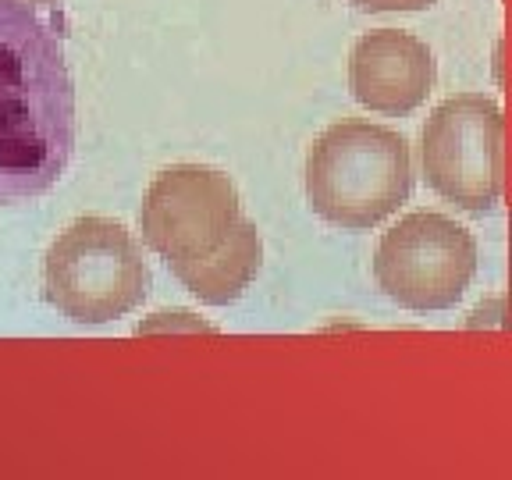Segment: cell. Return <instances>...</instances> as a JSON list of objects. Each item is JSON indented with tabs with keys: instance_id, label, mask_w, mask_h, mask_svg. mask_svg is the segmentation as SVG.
Returning a JSON list of instances; mask_svg holds the SVG:
<instances>
[{
	"instance_id": "1",
	"label": "cell",
	"mask_w": 512,
	"mask_h": 480,
	"mask_svg": "<svg viewBox=\"0 0 512 480\" xmlns=\"http://www.w3.org/2000/svg\"><path fill=\"white\" fill-rule=\"evenodd\" d=\"M75 153V86L61 36L0 0V207L47 196Z\"/></svg>"
},
{
	"instance_id": "2",
	"label": "cell",
	"mask_w": 512,
	"mask_h": 480,
	"mask_svg": "<svg viewBox=\"0 0 512 480\" xmlns=\"http://www.w3.org/2000/svg\"><path fill=\"white\" fill-rule=\"evenodd\" d=\"M143 242L207 306H228L260 271L264 242L242 214L235 182L203 164H175L146 189Z\"/></svg>"
},
{
	"instance_id": "3",
	"label": "cell",
	"mask_w": 512,
	"mask_h": 480,
	"mask_svg": "<svg viewBox=\"0 0 512 480\" xmlns=\"http://www.w3.org/2000/svg\"><path fill=\"white\" fill-rule=\"evenodd\" d=\"M413 192V157L395 128L338 121L306 153V196L317 217L363 232L392 217Z\"/></svg>"
},
{
	"instance_id": "4",
	"label": "cell",
	"mask_w": 512,
	"mask_h": 480,
	"mask_svg": "<svg viewBox=\"0 0 512 480\" xmlns=\"http://www.w3.org/2000/svg\"><path fill=\"white\" fill-rule=\"evenodd\" d=\"M150 296V267L136 235L89 214L64 228L43 260V299L75 324H107Z\"/></svg>"
},
{
	"instance_id": "5",
	"label": "cell",
	"mask_w": 512,
	"mask_h": 480,
	"mask_svg": "<svg viewBox=\"0 0 512 480\" xmlns=\"http://www.w3.org/2000/svg\"><path fill=\"white\" fill-rule=\"evenodd\" d=\"M424 178L441 200L484 214L505 189V121L491 96L459 93L434 107L420 139Z\"/></svg>"
},
{
	"instance_id": "6",
	"label": "cell",
	"mask_w": 512,
	"mask_h": 480,
	"mask_svg": "<svg viewBox=\"0 0 512 480\" xmlns=\"http://www.w3.org/2000/svg\"><path fill=\"white\" fill-rule=\"evenodd\" d=\"M477 274V239L452 217L416 210L384 232L374 253V278L406 310H448Z\"/></svg>"
},
{
	"instance_id": "7",
	"label": "cell",
	"mask_w": 512,
	"mask_h": 480,
	"mask_svg": "<svg viewBox=\"0 0 512 480\" xmlns=\"http://www.w3.org/2000/svg\"><path fill=\"white\" fill-rule=\"evenodd\" d=\"M438 64L424 40L402 29H377L356 40L349 54V89L356 104L377 114H409L424 104Z\"/></svg>"
},
{
	"instance_id": "8",
	"label": "cell",
	"mask_w": 512,
	"mask_h": 480,
	"mask_svg": "<svg viewBox=\"0 0 512 480\" xmlns=\"http://www.w3.org/2000/svg\"><path fill=\"white\" fill-rule=\"evenodd\" d=\"M352 8L370 11V15H384V11H427L438 0H349Z\"/></svg>"
},
{
	"instance_id": "9",
	"label": "cell",
	"mask_w": 512,
	"mask_h": 480,
	"mask_svg": "<svg viewBox=\"0 0 512 480\" xmlns=\"http://www.w3.org/2000/svg\"><path fill=\"white\" fill-rule=\"evenodd\" d=\"M18 4H29V8H57L61 0H18Z\"/></svg>"
}]
</instances>
